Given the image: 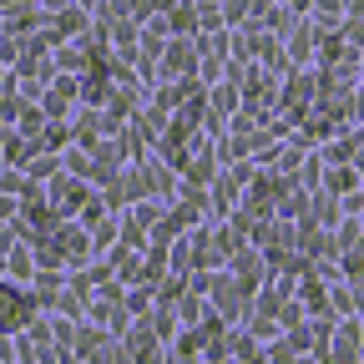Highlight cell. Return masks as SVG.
I'll list each match as a JSON object with an SVG mask.
<instances>
[{
    "label": "cell",
    "mask_w": 364,
    "mask_h": 364,
    "mask_svg": "<svg viewBox=\"0 0 364 364\" xmlns=\"http://www.w3.org/2000/svg\"><path fill=\"white\" fill-rule=\"evenodd\" d=\"M354 339H359V324H349V329H339V334H334V349H329V354H334V359H359L364 349H359Z\"/></svg>",
    "instance_id": "cell-3"
},
{
    "label": "cell",
    "mask_w": 364,
    "mask_h": 364,
    "mask_svg": "<svg viewBox=\"0 0 364 364\" xmlns=\"http://www.w3.org/2000/svg\"><path fill=\"white\" fill-rule=\"evenodd\" d=\"M127 359H157V329H127Z\"/></svg>",
    "instance_id": "cell-2"
},
{
    "label": "cell",
    "mask_w": 364,
    "mask_h": 364,
    "mask_svg": "<svg viewBox=\"0 0 364 364\" xmlns=\"http://www.w3.org/2000/svg\"><path fill=\"white\" fill-rule=\"evenodd\" d=\"M31 314H36L31 294H21L16 284H0V329H6V334H21V329L31 324Z\"/></svg>",
    "instance_id": "cell-1"
},
{
    "label": "cell",
    "mask_w": 364,
    "mask_h": 364,
    "mask_svg": "<svg viewBox=\"0 0 364 364\" xmlns=\"http://www.w3.org/2000/svg\"><path fill=\"white\" fill-rule=\"evenodd\" d=\"M228 354H243V359H258L263 349H258L253 339H243V334H238V339H233V349H228Z\"/></svg>",
    "instance_id": "cell-5"
},
{
    "label": "cell",
    "mask_w": 364,
    "mask_h": 364,
    "mask_svg": "<svg viewBox=\"0 0 364 364\" xmlns=\"http://www.w3.org/2000/svg\"><path fill=\"white\" fill-rule=\"evenodd\" d=\"M203 339H208V334H198V329H193V334H177V349H172V354H177V359H193V354H203Z\"/></svg>",
    "instance_id": "cell-4"
}]
</instances>
